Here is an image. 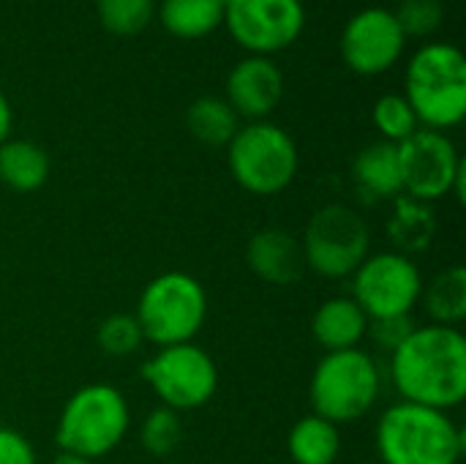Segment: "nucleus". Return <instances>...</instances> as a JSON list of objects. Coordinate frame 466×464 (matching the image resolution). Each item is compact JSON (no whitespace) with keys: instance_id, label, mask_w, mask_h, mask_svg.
<instances>
[{"instance_id":"nucleus-20","label":"nucleus","mask_w":466,"mask_h":464,"mask_svg":"<svg viewBox=\"0 0 466 464\" xmlns=\"http://www.w3.org/2000/svg\"><path fill=\"white\" fill-rule=\"evenodd\" d=\"M161 25L186 41L210 36L224 22V5L218 0H161Z\"/></svg>"},{"instance_id":"nucleus-22","label":"nucleus","mask_w":466,"mask_h":464,"mask_svg":"<svg viewBox=\"0 0 466 464\" xmlns=\"http://www.w3.org/2000/svg\"><path fill=\"white\" fill-rule=\"evenodd\" d=\"M434 230H437V222H434V213H431L429 202L412 200L407 194L396 197L388 232H390V241L401 249V254L429 249V243L434 238Z\"/></svg>"},{"instance_id":"nucleus-23","label":"nucleus","mask_w":466,"mask_h":464,"mask_svg":"<svg viewBox=\"0 0 466 464\" xmlns=\"http://www.w3.org/2000/svg\"><path fill=\"white\" fill-rule=\"evenodd\" d=\"M429 317L437 325L456 328L466 317V271L464 265H451L420 293Z\"/></svg>"},{"instance_id":"nucleus-31","label":"nucleus","mask_w":466,"mask_h":464,"mask_svg":"<svg viewBox=\"0 0 466 464\" xmlns=\"http://www.w3.org/2000/svg\"><path fill=\"white\" fill-rule=\"evenodd\" d=\"M11 126H14V112H11L8 98L0 93V145H3L5 139H11Z\"/></svg>"},{"instance_id":"nucleus-25","label":"nucleus","mask_w":466,"mask_h":464,"mask_svg":"<svg viewBox=\"0 0 466 464\" xmlns=\"http://www.w3.org/2000/svg\"><path fill=\"white\" fill-rule=\"evenodd\" d=\"M101 25L112 36H137L156 14V0H96Z\"/></svg>"},{"instance_id":"nucleus-1","label":"nucleus","mask_w":466,"mask_h":464,"mask_svg":"<svg viewBox=\"0 0 466 464\" xmlns=\"http://www.w3.org/2000/svg\"><path fill=\"white\" fill-rule=\"evenodd\" d=\"M390 377L401 402L451 410L466 399V339L451 325H423L390 353Z\"/></svg>"},{"instance_id":"nucleus-18","label":"nucleus","mask_w":466,"mask_h":464,"mask_svg":"<svg viewBox=\"0 0 466 464\" xmlns=\"http://www.w3.org/2000/svg\"><path fill=\"white\" fill-rule=\"evenodd\" d=\"M49 178V156L30 139H5L0 145V183L14 191H35Z\"/></svg>"},{"instance_id":"nucleus-16","label":"nucleus","mask_w":466,"mask_h":464,"mask_svg":"<svg viewBox=\"0 0 466 464\" xmlns=\"http://www.w3.org/2000/svg\"><path fill=\"white\" fill-rule=\"evenodd\" d=\"M366 331L369 317L352 298H328L311 317V334L328 353L358 347Z\"/></svg>"},{"instance_id":"nucleus-32","label":"nucleus","mask_w":466,"mask_h":464,"mask_svg":"<svg viewBox=\"0 0 466 464\" xmlns=\"http://www.w3.org/2000/svg\"><path fill=\"white\" fill-rule=\"evenodd\" d=\"M52 464H93L90 459H82V457H76V454H66V451H60L55 459H52Z\"/></svg>"},{"instance_id":"nucleus-5","label":"nucleus","mask_w":466,"mask_h":464,"mask_svg":"<svg viewBox=\"0 0 466 464\" xmlns=\"http://www.w3.org/2000/svg\"><path fill=\"white\" fill-rule=\"evenodd\" d=\"M229 172L240 189L270 197L284 191L298 175V145L295 139L276 123L251 120L240 126L227 145Z\"/></svg>"},{"instance_id":"nucleus-8","label":"nucleus","mask_w":466,"mask_h":464,"mask_svg":"<svg viewBox=\"0 0 466 464\" xmlns=\"http://www.w3.org/2000/svg\"><path fill=\"white\" fill-rule=\"evenodd\" d=\"M369 227L358 211L347 205H325L317 211L303 232L306 268L325 279H344L369 257Z\"/></svg>"},{"instance_id":"nucleus-33","label":"nucleus","mask_w":466,"mask_h":464,"mask_svg":"<svg viewBox=\"0 0 466 464\" xmlns=\"http://www.w3.org/2000/svg\"><path fill=\"white\" fill-rule=\"evenodd\" d=\"M218 3H221V5H224V8H227V5H232V3H235V0H218Z\"/></svg>"},{"instance_id":"nucleus-15","label":"nucleus","mask_w":466,"mask_h":464,"mask_svg":"<svg viewBox=\"0 0 466 464\" xmlns=\"http://www.w3.org/2000/svg\"><path fill=\"white\" fill-rule=\"evenodd\" d=\"M248 268L268 284L287 287L298 282L306 271V257L300 241L287 230H259L246 249Z\"/></svg>"},{"instance_id":"nucleus-21","label":"nucleus","mask_w":466,"mask_h":464,"mask_svg":"<svg viewBox=\"0 0 466 464\" xmlns=\"http://www.w3.org/2000/svg\"><path fill=\"white\" fill-rule=\"evenodd\" d=\"M186 126L191 137L208 148H227L235 131L240 129L235 109L227 104V98L218 96L197 98L186 112Z\"/></svg>"},{"instance_id":"nucleus-9","label":"nucleus","mask_w":466,"mask_h":464,"mask_svg":"<svg viewBox=\"0 0 466 464\" xmlns=\"http://www.w3.org/2000/svg\"><path fill=\"white\" fill-rule=\"evenodd\" d=\"M142 377L169 410H197L208 405L218 388V369L213 358L191 342L161 347L150 361H145Z\"/></svg>"},{"instance_id":"nucleus-19","label":"nucleus","mask_w":466,"mask_h":464,"mask_svg":"<svg viewBox=\"0 0 466 464\" xmlns=\"http://www.w3.org/2000/svg\"><path fill=\"white\" fill-rule=\"evenodd\" d=\"M287 449L295 464H333L341 451V435L336 424L311 413L292 427Z\"/></svg>"},{"instance_id":"nucleus-4","label":"nucleus","mask_w":466,"mask_h":464,"mask_svg":"<svg viewBox=\"0 0 466 464\" xmlns=\"http://www.w3.org/2000/svg\"><path fill=\"white\" fill-rule=\"evenodd\" d=\"M131 424L126 397L106 383H93L74 391L57 418L55 440L60 451L82 459H101L115 451Z\"/></svg>"},{"instance_id":"nucleus-24","label":"nucleus","mask_w":466,"mask_h":464,"mask_svg":"<svg viewBox=\"0 0 466 464\" xmlns=\"http://www.w3.org/2000/svg\"><path fill=\"white\" fill-rule=\"evenodd\" d=\"M371 120H374L377 131L385 137V142H393V145H401L420 129L415 109L410 107V101L401 93L382 96L371 109Z\"/></svg>"},{"instance_id":"nucleus-13","label":"nucleus","mask_w":466,"mask_h":464,"mask_svg":"<svg viewBox=\"0 0 466 464\" xmlns=\"http://www.w3.org/2000/svg\"><path fill=\"white\" fill-rule=\"evenodd\" d=\"M407 46L396 14L388 8H363L341 30V57L344 63L363 77L385 74L393 68Z\"/></svg>"},{"instance_id":"nucleus-6","label":"nucleus","mask_w":466,"mask_h":464,"mask_svg":"<svg viewBox=\"0 0 466 464\" xmlns=\"http://www.w3.org/2000/svg\"><path fill=\"white\" fill-rule=\"evenodd\" d=\"M137 323L147 342L158 347L191 342L208 317L205 287L180 271H169L147 282L137 304Z\"/></svg>"},{"instance_id":"nucleus-7","label":"nucleus","mask_w":466,"mask_h":464,"mask_svg":"<svg viewBox=\"0 0 466 464\" xmlns=\"http://www.w3.org/2000/svg\"><path fill=\"white\" fill-rule=\"evenodd\" d=\"M377 361L352 347L328 353L311 375V407L314 416L330 424H352L363 418L380 397Z\"/></svg>"},{"instance_id":"nucleus-10","label":"nucleus","mask_w":466,"mask_h":464,"mask_svg":"<svg viewBox=\"0 0 466 464\" xmlns=\"http://www.w3.org/2000/svg\"><path fill=\"white\" fill-rule=\"evenodd\" d=\"M352 276V301L366 312L369 320L412 314L423 293L418 265L401 252L371 254Z\"/></svg>"},{"instance_id":"nucleus-28","label":"nucleus","mask_w":466,"mask_h":464,"mask_svg":"<svg viewBox=\"0 0 466 464\" xmlns=\"http://www.w3.org/2000/svg\"><path fill=\"white\" fill-rule=\"evenodd\" d=\"M396 22L401 27V33L410 36H431L434 30H440L442 19H445V8L440 0H404L399 5Z\"/></svg>"},{"instance_id":"nucleus-12","label":"nucleus","mask_w":466,"mask_h":464,"mask_svg":"<svg viewBox=\"0 0 466 464\" xmlns=\"http://www.w3.org/2000/svg\"><path fill=\"white\" fill-rule=\"evenodd\" d=\"M401 161V191L420 202H434L451 197L453 183L466 161L445 131L418 129L410 139L399 145Z\"/></svg>"},{"instance_id":"nucleus-14","label":"nucleus","mask_w":466,"mask_h":464,"mask_svg":"<svg viewBox=\"0 0 466 464\" xmlns=\"http://www.w3.org/2000/svg\"><path fill=\"white\" fill-rule=\"evenodd\" d=\"M284 96V74L270 57H243L227 77V104L238 118L265 120Z\"/></svg>"},{"instance_id":"nucleus-27","label":"nucleus","mask_w":466,"mask_h":464,"mask_svg":"<svg viewBox=\"0 0 466 464\" xmlns=\"http://www.w3.org/2000/svg\"><path fill=\"white\" fill-rule=\"evenodd\" d=\"M142 331H139V323L134 314H109L98 331H96V342L98 347L112 356V358H126L131 353L139 350L142 345Z\"/></svg>"},{"instance_id":"nucleus-3","label":"nucleus","mask_w":466,"mask_h":464,"mask_svg":"<svg viewBox=\"0 0 466 464\" xmlns=\"http://www.w3.org/2000/svg\"><path fill=\"white\" fill-rule=\"evenodd\" d=\"M404 98L415 109L420 129L445 131L466 115V57L445 41L420 46L407 66Z\"/></svg>"},{"instance_id":"nucleus-17","label":"nucleus","mask_w":466,"mask_h":464,"mask_svg":"<svg viewBox=\"0 0 466 464\" xmlns=\"http://www.w3.org/2000/svg\"><path fill=\"white\" fill-rule=\"evenodd\" d=\"M355 183L369 197H399L401 194V161H399V145L393 142H371L366 145L355 164H352Z\"/></svg>"},{"instance_id":"nucleus-2","label":"nucleus","mask_w":466,"mask_h":464,"mask_svg":"<svg viewBox=\"0 0 466 464\" xmlns=\"http://www.w3.org/2000/svg\"><path fill=\"white\" fill-rule=\"evenodd\" d=\"M377 451L385 464H459L464 432L445 410L399 402L377 424Z\"/></svg>"},{"instance_id":"nucleus-26","label":"nucleus","mask_w":466,"mask_h":464,"mask_svg":"<svg viewBox=\"0 0 466 464\" xmlns=\"http://www.w3.org/2000/svg\"><path fill=\"white\" fill-rule=\"evenodd\" d=\"M139 440H142V449L158 459L177 451V446L183 440V421H180L177 410H169L164 405L150 410L142 424Z\"/></svg>"},{"instance_id":"nucleus-29","label":"nucleus","mask_w":466,"mask_h":464,"mask_svg":"<svg viewBox=\"0 0 466 464\" xmlns=\"http://www.w3.org/2000/svg\"><path fill=\"white\" fill-rule=\"evenodd\" d=\"M415 320L412 314H401V317H380V320H369V336L374 339L377 347H382L385 353H396L415 331Z\"/></svg>"},{"instance_id":"nucleus-11","label":"nucleus","mask_w":466,"mask_h":464,"mask_svg":"<svg viewBox=\"0 0 466 464\" xmlns=\"http://www.w3.org/2000/svg\"><path fill=\"white\" fill-rule=\"evenodd\" d=\"M224 22L243 49L268 57L300 38L306 8L300 0H235L224 8Z\"/></svg>"},{"instance_id":"nucleus-30","label":"nucleus","mask_w":466,"mask_h":464,"mask_svg":"<svg viewBox=\"0 0 466 464\" xmlns=\"http://www.w3.org/2000/svg\"><path fill=\"white\" fill-rule=\"evenodd\" d=\"M0 464H35L30 440L14 429L0 427Z\"/></svg>"}]
</instances>
